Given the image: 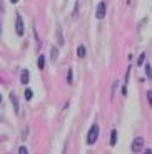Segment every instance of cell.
Wrapping results in <instances>:
<instances>
[{
    "mask_svg": "<svg viewBox=\"0 0 152 154\" xmlns=\"http://www.w3.org/2000/svg\"><path fill=\"white\" fill-rule=\"evenodd\" d=\"M115 143H117V131H112L110 132V146H115Z\"/></svg>",
    "mask_w": 152,
    "mask_h": 154,
    "instance_id": "ba28073f",
    "label": "cell"
},
{
    "mask_svg": "<svg viewBox=\"0 0 152 154\" xmlns=\"http://www.w3.org/2000/svg\"><path fill=\"white\" fill-rule=\"evenodd\" d=\"M145 72H147V77H149V79H152V67L149 66V64L145 66Z\"/></svg>",
    "mask_w": 152,
    "mask_h": 154,
    "instance_id": "4fadbf2b",
    "label": "cell"
},
{
    "mask_svg": "<svg viewBox=\"0 0 152 154\" xmlns=\"http://www.w3.org/2000/svg\"><path fill=\"white\" fill-rule=\"evenodd\" d=\"M10 2H12V4H17V2H19V0H10Z\"/></svg>",
    "mask_w": 152,
    "mask_h": 154,
    "instance_id": "e0dca14e",
    "label": "cell"
},
{
    "mask_svg": "<svg viewBox=\"0 0 152 154\" xmlns=\"http://www.w3.org/2000/svg\"><path fill=\"white\" fill-rule=\"evenodd\" d=\"M10 99H12V104H14V111H15V114H19V102H17L15 94H12V96H10Z\"/></svg>",
    "mask_w": 152,
    "mask_h": 154,
    "instance_id": "8992f818",
    "label": "cell"
},
{
    "mask_svg": "<svg viewBox=\"0 0 152 154\" xmlns=\"http://www.w3.org/2000/svg\"><path fill=\"white\" fill-rule=\"evenodd\" d=\"M44 67H45V57L40 55V57H38V69H44Z\"/></svg>",
    "mask_w": 152,
    "mask_h": 154,
    "instance_id": "30bf717a",
    "label": "cell"
},
{
    "mask_svg": "<svg viewBox=\"0 0 152 154\" xmlns=\"http://www.w3.org/2000/svg\"><path fill=\"white\" fill-rule=\"evenodd\" d=\"M20 81H22V84H27V82H29V70H27V69H23V70H22Z\"/></svg>",
    "mask_w": 152,
    "mask_h": 154,
    "instance_id": "5b68a950",
    "label": "cell"
},
{
    "mask_svg": "<svg viewBox=\"0 0 152 154\" xmlns=\"http://www.w3.org/2000/svg\"><path fill=\"white\" fill-rule=\"evenodd\" d=\"M15 32H17V35H20V37L23 35V20H22L20 15H17V20H15Z\"/></svg>",
    "mask_w": 152,
    "mask_h": 154,
    "instance_id": "3957f363",
    "label": "cell"
},
{
    "mask_svg": "<svg viewBox=\"0 0 152 154\" xmlns=\"http://www.w3.org/2000/svg\"><path fill=\"white\" fill-rule=\"evenodd\" d=\"M50 52H52V62L53 64H55V62H57V57H59V50H57V47H52V49H50Z\"/></svg>",
    "mask_w": 152,
    "mask_h": 154,
    "instance_id": "52a82bcc",
    "label": "cell"
},
{
    "mask_svg": "<svg viewBox=\"0 0 152 154\" xmlns=\"http://www.w3.org/2000/svg\"><path fill=\"white\" fill-rule=\"evenodd\" d=\"M97 137H99V124H92V127L89 129V134H87V144L89 146L95 144Z\"/></svg>",
    "mask_w": 152,
    "mask_h": 154,
    "instance_id": "6da1fadb",
    "label": "cell"
},
{
    "mask_svg": "<svg viewBox=\"0 0 152 154\" xmlns=\"http://www.w3.org/2000/svg\"><path fill=\"white\" fill-rule=\"evenodd\" d=\"M19 152H20V154H27V147H23V146L19 147Z\"/></svg>",
    "mask_w": 152,
    "mask_h": 154,
    "instance_id": "2e32d148",
    "label": "cell"
},
{
    "mask_svg": "<svg viewBox=\"0 0 152 154\" xmlns=\"http://www.w3.org/2000/svg\"><path fill=\"white\" fill-rule=\"evenodd\" d=\"M32 97H34V91H32V89H27V91H25V99L30 100Z\"/></svg>",
    "mask_w": 152,
    "mask_h": 154,
    "instance_id": "8fae6325",
    "label": "cell"
},
{
    "mask_svg": "<svg viewBox=\"0 0 152 154\" xmlns=\"http://www.w3.org/2000/svg\"><path fill=\"white\" fill-rule=\"evenodd\" d=\"M67 82H68V84H72V82H74V75H72V69H68V72H67Z\"/></svg>",
    "mask_w": 152,
    "mask_h": 154,
    "instance_id": "7c38bea8",
    "label": "cell"
},
{
    "mask_svg": "<svg viewBox=\"0 0 152 154\" xmlns=\"http://www.w3.org/2000/svg\"><path fill=\"white\" fill-rule=\"evenodd\" d=\"M95 17H97V19H104V17H105V4H104V2H100V4L97 5V14H95Z\"/></svg>",
    "mask_w": 152,
    "mask_h": 154,
    "instance_id": "277c9868",
    "label": "cell"
},
{
    "mask_svg": "<svg viewBox=\"0 0 152 154\" xmlns=\"http://www.w3.org/2000/svg\"><path fill=\"white\" fill-rule=\"evenodd\" d=\"M77 55H79L80 59L85 57V47H84V45H79V47H77Z\"/></svg>",
    "mask_w": 152,
    "mask_h": 154,
    "instance_id": "9c48e42d",
    "label": "cell"
},
{
    "mask_svg": "<svg viewBox=\"0 0 152 154\" xmlns=\"http://www.w3.org/2000/svg\"><path fill=\"white\" fill-rule=\"evenodd\" d=\"M147 99H149V104H150V107H152V89L147 91Z\"/></svg>",
    "mask_w": 152,
    "mask_h": 154,
    "instance_id": "9a60e30c",
    "label": "cell"
},
{
    "mask_svg": "<svg viewBox=\"0 0 152 154\" xmlns=\"http://www.w3.org/2000/svg\"><path fill=\"white\" fill-rule=\"evenodd\" d=\"M144 59H145V54H141V57L137 59V66L141 67V64H144Z\"/></svg>",
    "mask_w": 152,
    "mask_h": 154,
    "instance_id": "5bb4252c",
    "label": "cell"
},
{
    "mask_svg": "<svg viewBox=\"0 0 152 154\" xmlns=\"http://www.w3.org/2000/svg\"><path fill=\"white\" fill-rule=\"evenodd\" d=\"M144 147V137H141V136H137L135 139H134V143H132V152H139V151Z\"/></svg>",
    "mask_w": 152,
    "mask_h": 154,
    "instance_id": "7a4b0ae2",
    "label": "cell"
}]
</instances>
